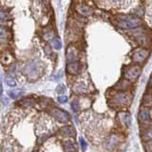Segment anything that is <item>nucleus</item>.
Masks as SVG:
<instances>
[{
  "mask_svg": "<svg viewBox=\"0 0 152 152\" xmlns=\"http://www.w3.org/2000/svg\"><path fill=\"white\" fill-rule=\"evenodd\" d=\"M114 22L122 29H134L142 24L140 18L132 15H116L114 17Z\"/></svg>",
  "mask_w": 152,
  "mask_h": 152,
  "instance_id": "obj_1",
  "label": "nucleus"
},
{
  "mask_svg": "<svg viewBox=\"0 0 152 152\" xmlns=\"http://www.w3.org/2000/svg\"><path fill=\"white\" fill-rule=\"evenodd\" d=\"M42 71V65L36 60L29 61L23 67V72L29 79L35 80L40 76Z\"/></svg>",
  "mask_w": 152,
  "mask_h": 152,
  "instance_id": "obj_2",
  "label": "nucleus"
},
{
  "mask_svg": "<svg viewBox=\"0 0 152 152\" xmlns=\"http://www.w3.org/2000/svg\"><path fill=\"white\" fill-rule=\"evenodd\" d=\"M141 72H142L141 67L131 66V67H129L125 70V77L128 80H129V81H135V80H137L139 76H140Z\"/></svg>",
  "mask_w": 152,
  "mask_h": 152,
  "instance_id": "obj_3",
  "label": "nucleus"
},
{
  "mask_svg": "<svg viewBox=\"0 0 152 152\" xmlns=\"http://www.w3.org/2000/svg\"><path fill=\"white\" fill-rule=\"evenodd\" d=\"M112 103L116 105H123L129 103L130 96L125 92H117L112 96Z\"/></svg>",
  "mask_w": 152,
  "mask_h": 152,
  "instance_id": "obj_4",
  "label": "nucleus"
},
{
  "mask_svg": "<svg viewBox=\"0 0 152 152\" xmlns=\"http://www.w3.org/2000/svg\"><path fill=\"white\" fill-rule=\"evenodd\" d=\"M52 115L55 118V120H57L58 122L60 123H67L70 122V116L66 111L62 110L60 108H54L52 109Z\"/></svg>",
  "mask_w": 152,
  "mask_h": 152,
  "instance_id": "obj_5",
  "label": "nucleus"
},
{
  "mask_svg": "<svg viewBox=\"0 0 152 152\" xmlns=\"http://www.w3.org/2000/svg\"><path fill=\"white\" fill-rule=\"evenodd\" d=\"M149 55V52L146 49H136L133 53L132 59L135 63H142L146 60V59L148 57Z\"/></svg>",
  "mask_w": 152,
  "mask_h": 152,
  "instance_id": "obj_6",
  "label": "nucleus"
},
{
  "mask_svg": "<svg viewBox=\"0 0 152 152\" xmlns=\"http://www.w3.org/2000/svg\"><path fill=\"white\" fill-rule=\"evenodd\" d=\"M75 10L79 14H81L83 16H90L93 14V10H92L90 6H87L86 4H83V3L76 5Z\"/></svg>",
  "mask_w": 152,
  "mask_h": 152,
  "instance_id": "obj_7",
  "label": "nucleus"
},
{
  "mask_svg": "<svg viewBox=\"0 0 152 152\" xmlns=\"http://www.w3.org/2000/svg\"><path fill=\"white\" fill-rule=\"evenodd\" d=\"M78 52L74 47H69L67 49V61L69 63L74 62L77 60Z\"/></svg>",
  "mask_w": 152,
  "mask_h": 152,
  "instance_id": "obj_8",
  "label": "nucleus"
},
{
  "mask_svg": "<svg viewBox=\"0 0 152 152\" xmlns=\"http://www.w3.org/2000/svg\"><path fill=\"white\" fill-rule=\"evenodd\" d=\"M119 142H120V136L113 134L111 136L108 137L107 143H105V146H107L108 149H111L113 147H115L116 146H118Z\"/></svg>",
  "mask_w": 152,
  "mask_h": 152,
  "instance_id": "obj_9",
  "label": "nucleus"
},
{
  "mask_svg": "<svg viewBox=\"0 0 152 152\" xmlns=\"http://www.w3.org/2000/svg\"><path fill=\"white\" fill-rule=\"evenodd\" d=\"M80 70V65L78 64L77 62H71L69 63L67 66V71L69 72L70 74H77Z\"/></svg>",
  "mask_w": 152,
  "mask_h": 152,
  "instance_id": "obj_10",
  "label": "nucleus"
},
{
  "mask_svg": "<svg viewBox=\"0 0 152 152\" xmlns=\"http://www.w3.org/2000/svg\"><path fill=\"white\" fill-rule=\"evenodd\" d=\"M60 133L63 137H74L75 136V131L71 126H66V128H63L61 129Z\"/></svg>",
  "mask_w": 152,
  "mask_h": 152,
  "instance_id": "obj_11",
  "label": "nucleus"
},
{
  "mask_svg": "<svg viewBox=\"0 0 152 152\" xmlns=\"http://www.w3.org/2000/svg\"><path fill=\"white\" fill-rule=\"evenodd\" d=\"M140 120L143 123H148L149 121V109L143 108L140 111Z\"/></svg>",
  "mask_w": 152,
  "mask_h": 152,
  "instance_id": "obj_12",
  "label": "nucleus"
},
{
  "mask_svg": "<svg viewBox=\"0 0 152 152\" xmlns=\"http://www.w3.org/2000/svg\"><path fill=\"white\" fill-rule=\"evenodd\" d=\"M12 55L10 52H4L3 54H1V62L3 64L8 65L12 61Z\"/></svg>",
  "mask_w": 152,
  "mask_h": 152,
  "instance_id": "obj_13",
  "label": "nucleus"
},
{
  "mask_svg": "<svg viewBox=\"0 0 152 152\" xmlns=\"http://www.w3.org/2000/svg\"><path fill=\"white\" fill-rule=\"evenodd\" d=\"M9 37V32L6 28H4L2 26H0V40L5 41Z\"/></svg>",
  "mask_w": 152,
  "mask_h": 152,
  "instance_id": "obj_14",
  "label": "nucleus"
},
{
  "mask_svg": "<svg viewBox=\"0 0 152 152\" xmlns=\"http://www.w3.org/2000/svg\"><path fill=\"white\" fill-rule=\"evenodd\" d=\"M143 141H152V126L147 128L145 133L143 134Z\"/></svg>",
  "mask_w": 152,
  "mask_h": 152,
  "instance_id": "obj_15",
  "label": "nucleus"
},
{
  "mask_svg": "<svg viewBox=\"0 0 152 152\" xmlns=\"http://www.w3.org/2000/svg\"><path fill=\"white\" fill-rule=\"evenodd\" d=\"M73 90L75 92H77V93H83V92L86 91V86L83 85V84H76V85L74 86Z\"/></svg>",
  "mask_w": 152,
  "mask_h": 152,
  "instance_id": "obj_16",
  "label": "nucleus"
},
{
  "mask_svg": "<svg viewBox=\"0 0 152 152\" xmlns=\"http://www.w3.org/2000/svg\"><path fill=\"white\" fill-rule=\"evenodd\" d=\"M120 120L123 122V123L126 125V126H128L130 125V118L129 116L126 113H121V115H120Z\"/></svg>",
  "mask_w": 152,
  "mask_h": 152,
  "instance_id": "obj_17",
  "label": "nucleus"
},
{
  "mask_svg": "<svg viewBox=\"0 0 152 152\" xmlns=\"http://www.w3.org/2000/svg\"><path fill=\"white\" fill-rule=\"evenodd\" d=\"M20 104L23 105L24 107H32V105L34 104V101H33L32 98H24L20 102Z\"/></svg>",
  "mask_w": 152,
  "mask_h": 152,
  "instance_id": "obj_18",
  "label": "nucleus"
},
{
  "mask_svg": "<svg viewBox=\"0 0 152 152\" xmlns=\"http://www.w3.org/2000/svg\"><path fill=\"white\" fill-rule=\"evenodd\" d=\"M52 46L56 49H60L61 47H62L61 40L59 39V38H57V37H53V39H52Z\"/></svg>",
  "mask_w": 152,
  "mask_h": 152,
  "instance_id": "obj_19",
  "label": "nucleus"
},
{
  "mask_svg": "<svg viewBox=\"0 0 152 152\" xmlns=\"http://www.w3.org/2000/svg\"><path fill=\"white\" fill-rule=\"evenodd\" d=\"M64 150L65 151H73V150H75L74 146H73V143L71 142H66L65 145H64Z\"/></svg>",
  "mask_w": 152,
  "mask_h": 152,
  "instance_id": "obj_20",
  "label": "nucleus"
},
{
  "mask_svg": "<svg viewBox=\"0 0 152 152\" xmlns=\"http://www.w3.org/2000/svg\"><path fill=\"white\" fill-rule=\"evenodd\" d=\"M5 83L7 84L8 86H11V87H14L15 86V81L12 78H11L10 76H7V77H5Z\"/></svg>",
  "mask_w": 152,
  "mask_h": 152,
  "instance_id": "obj_21",
  "label": "nucleus"
},
{
  "mask_svg": "<svg viewBox=\"0 0 152 152\" xmlns=\"http://www.w3.org/2000/svg\"><path fill=\"white\" fill-rule=\"evenodd\" d=\"M43 37H44V39H46V40H50L52 38H53V32L52 31H48V32L45 31Z\"/></svg>",
  "mask_w": 152,
  "mask_h": 152,
  "instance_id": "obj_22",
  "label": "nucleus"
},
{
  "mask_svg": "<svg viewBox=\"0 0 152 152\" xmlns=\"http://www.w3.org/2000/svg\"><path fill=\"white\" fill-rule=\"evenodd\" d=\"M20 94H21V91L20 90H11V91L9 92V96L11 97V98H14V99L17 98V97Z\"/></svg>",
  "mask_w": 152,
  "mask_h": 152,
  "instance_id": "obj_23",
  "label": "nucleus"
},
{
  "mask_svg": "<svg viewBox=\"0 0 152 152\" xmlns=\"http://www.w3.org/2000/svg\"><path fill=\"white\" fill-rule=\"evenodd\" d=\"M71 108H72V110L74 112L78 111V109H79V103H78L77 100H73L72 101V103H71Z\"/></svg>",
  "mask_w": 152,
  "mask_h": 152,
  "instance_id": "obj_24",
  "label": "nucleus"
},
{
  "mask_svg": "<svg viewBox=\"0 0 152 152\" xmlns=\"http://www.w3.org/2000/svg\"><path fill=\"white\" fill-rule=\"evenodd\" d=\"M9 18H10L9 14L4 12V11H0V20H6V19H9Z\"/></svg>",
  "mask_w": 152,
  "mask_h": 152,
  "instance_id": "obj_25",
  "label": "nucleus"
},
{
  "mask_svg": "<svg viewBox=\"0 0 152 152\" xmlns=\"http://www.w3.org/2000/svg\"><path fill=\"white\" fill-rule=\"evenodd\" d=\"M67 101V96H59L58 97V102L61 104H65Z\"/></svg>",
  "mask_w": 152,
  "mask_h": 152,
  "instance_id": "obj_26",
  "label": "nucleus"
},
{
  "mask_svg": "<svg viewBox=\"0 0 152 152\" xmlns=\"http://www.w3.org/2000/svg\"><path fill=\"white\" fill-rule=\"evenodd\" d=\"M80 143H81V146H82L83 150H86V148H87V143L85 141V139L82 138V137L80 138Z\"/></svg>",
  "mask_w": 152,
  "mask_h": 152,
  "instance_id": "obj_27",
  "label": "nucleus"
},
{
  "mask_svg": "<svg viewBox=\"0 0 152 152\" xmlns=\"http://www.w3.org/2000/svg\"><path fill=\"white\" fill-rule=\"evenodd\" d=\"M44 50H45V52L49 54V55H50L52 54V49H50V47L49 45H46L45 47H44Z\"/></svg>",
  "mask_w": 152,
  "mask_h": 152,
  "instance_id": "obj_28",
  "label": "nucleus"
},
{
  "mask_svg": "<svg viewBox=\"0 0 152 152\" xmlns=\"http://www.w3.org/2000/svg\"><path fill=\"white\" fill-rule=\"evenodd\" d=\"M65 91V87L63 85H60L58 87H57V92L58 93H62V92Z\"/></svg>",
  "mask_w": 152,
  "mask_h": 152,
  "instance_id": "obj_29",
  "label": "nucleus"
},
{
  "mask_svg": "<svg viewBox=\"0 0 152 152\" xmlns=\"http://www.w3.org/2000/svg\"><path fill=\"white\" fill-rule=\"evenodd\" d=\"M2 90H3V87H2V85H1V83H0V94L2 93Z\"/></svg>",
  "mask_w": 152,
  "mask_h": 152,
  "instance_id": "obj_30",
  "label": "nucleus"
},
{
  "mask_svg": "<svg viewBox=\"0 0 152 152\" xmlns=\"http://www.w3.org/2000/svg\"><path fill=\"white\" fill-rule=\"evenodd\" d=\"M113 1H115V2H118V3H119V2H122V1H123V0H113Z\"/></svg>",
  "mask_w": 152,
  "mask_h": 152,
  "instance_id": "obj_31",
  "label": "nucleus"
},
{
  "mask_svg": "<svg viewBox=\"0 0 152 152\" xmlns=\"http://www.w3.org/2000/svg\"><path fill=\"white\" fill-rule=\"evenodd\" d=\"M149 145H150V147H149V149H150V150H152V142H151V143H149Z\"/></svg>",
  "mask_w": 152,
  "mask_h": 152,
  "instance_id": "obj_32",
  "label": "nucleus"
},
{
  "mask_svg": "<svg viewBox=\"0 0 152 152\" xmlns=\"http://www.w3.org/2000/svg\"><path fill=\"white\" fill-rule=\"evenodd\" d=\"M150 86H151V87H152V79H151V80H150Z\"/></svg>",
  "mask_w": 152,
  "mask_h": 152,
  "instance_id": "obj_33",
  "label": "nucleus"
}]
</instances>
